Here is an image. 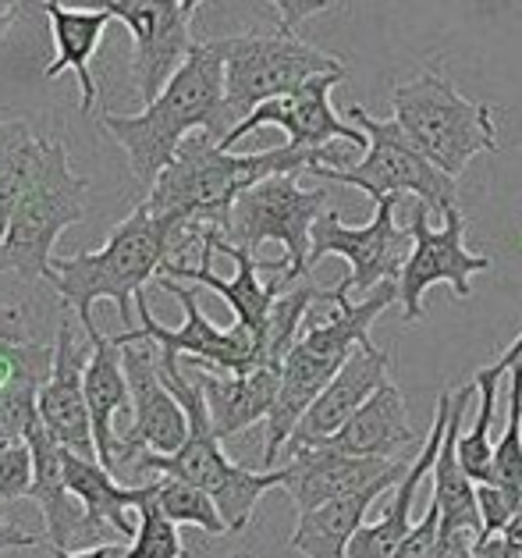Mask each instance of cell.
I'll return each mask as SVG.
<instances>
[{"label":"cell","mask_w":522,"mask_h":558,"mask_svg":"<svg viewBox=\"0 0 522 558\" xmlns=\"http://www.w3.org/2000/svg\"><path fill=\"white\" fill-rule=\"evenodd\" d=\"M86 363L89 349L75 338L72 320H61L58 342H53V371L47 385L39 388V420L68 452L96 459L93 420L86 402Z\"/></svg>","instance_id":"cell-18"},{"label":"cell","mask_w":522,"mask_h":558,"mask_svg":"<svg viewBox=\"0 0 522 558\" xmlns=\"http://www.w3.org/2000/svg\"><path fill=\"white\" fill-rule=\"evenodd\" d=\"M135 512H139V530H135L125 558H182L185 555L178 523H171L168 515L160 512L154 498V481L146 484V498Z\"/></svg>","instance_id":"cell-34"},{"label":"cell","mask_w":522,"mask_h":558,"mask_svg":"<svg viewBox=\"0 0 522 558\" xmlns=\"http://www.w3.org/2000/svg\"><path fill=\"white\" fill-rule=\"evenodd\" d=\"M160 377H163V385L174 391V399L182 402V410L189 416V438L171 456L139 452L135 456V466L160 473V476H178V481L203 487V492L217 501V509H221L228 534H239V530L250 526L256 501L267 492H274V487H284L288 473H284V466L250 470L224 456L221 438H217V430L210 424L203 385H199L196 371H185L182 366V356L160 352Z\"/></svg>","instance_id":"cell-5"},{"label":"cell","mask_w":522,"mask_h":558,"mask_svg":"<svg viewBox=\"0 0 522 558\" xmlns=\"http://www.w3.org/2000/svg\"><path fill=\"white\" fill-rule=\"evenodd\" d=\"M224 104L231 121H245L256 107L288 97L309 78L345 72L335 53L309 47L295 33H242L224 36Z\"/></svg>","instance_id":"cell-10"},{"label":"cell","mask_w":522,"mask_h":558,"mask_svg":"<svg viewBox=\"0 0 522 558\" xmlns=\"http://www.w3.org/2000/svg\"><path fill=\"white\" fill-rule=\"evenodd\" d=\"M50 551H53V558H125L129 555L125 544H118V541L93 544L86 551H64V548H50Z\"/></svg>","instance_id":"cell-42"},{"label":"cell","mask_w":522,"mask_h":558,"mask_svg":"<svg viewBox=\"0 0 522 558\" xmlns=\"http://www.w3.org/2000/svg\"><path fill=\"white\" fill-rule=\"evenodd\" d=\"M259 267L264 264L256 260V253L231 246L221 228H199V260L163 264L160 275L178 278L185 284H203V289H210L214 295H221L231 306V313H235L239 328L253 331L259 338V345H264L274 303H278V295L284 289L278 284V278L259 281Z\"/></svg>","instance_id":"cell-14"},{"label":"cell","mask_w":522,"mask_h":558,"mask_svg":"<svg viewBox=\"0 0 522 558\" xmlns=\"http://www.w3.org/2000/svg\"><path fill=\"white\" fill-rule=\"evenodd\" d=\"M86 402H89V420H93L96 459L114 473L118 456H121V434L114 430V420L118 413L132 410V388H129L125 360H121V345L104 331H96L89 338Z\"/></svg>","instance_id":"cell-25"},{"label":"cell","mask_w":522,"mask_h":558,"mask_svg":"<svg viewBox=\"0 0 522 558\" xmlns=\"http://www.w3.org/2000/svg\"><path fill=\"white\" fill-rule=\"evenodd\" d=\"M199 4H203V0H182V8L189 11V15H192V11H196Z\"/></svg>","instance_id":"cell-45"},{"label":"cell","mask_w":522,"mask_h":558,"mask_svg":"<svg viewBox=\"0 0 522 558\" xmlns=\"http://www.w3.org/2000/svg\"><path fill=\"white\" fill-rule=\"evenodd\" d=\"M327 303L335 313L324 324H309L299 335V342L281 363V388L278 402L267 416V445H264V470H278L281 448L292 441L302 416L309 413V405L320 399V391L338 377L341 366L360 345L369 342V328L391 303H398V281H384L374 295L352 303L349 281L341 278L335 289H327Z\"/></svg>","instance_id":"cell-3"},{"label":"cell","mask_w":522,"mask_h":558,"mask_svg":"<svg viewBox=\"0 0 522 558\" xmlns=\"http://www.w3.org/2000/svg\"><path fill=\"white\" fill-rule=\"evenodd\" d=\"M412 253L398 278V303H402L405 320H423V295L434 284H451L459 299L473 295V275L490 270V256L465 250V217L456 210L445 214L441 228H430V207L416 199L412 207Z\"/></svg>","instance_id":"cell-13"},{"label":"cell","mask_w":522,"mask_h":558,"mask_svg":"<svg viewBox=\"0 0 522 558\" xmlns=\"http://www.w3.org/2000/svg\"><path fill=\"white\" fill-rule=\"evenodd\" d=\"M317 165L345 168V157L335 149L313 154V149H299L292 143L259 149V154H231L214 135L196 132L160 171L157 185L146 196V207L178 231V242L199 228L228 231L231 207L245 189L267 182L274 174H302Z\"/></svg>","instance_id":"cell-1"},{"label":"cell","mask_w":522,"mask_h":558,"mask_svg":"<svg viewBox=\"0 0 522 558\" xmlns=\"http://www.w3.org/2000/svg\"><path fill=\"white\" fill-rule=\"evenodd\" d=\"M29 448H33V484L29 495L47 523V544L50 548H72L75 541H82V526H86V509L82 501L68 492L64 481V445L44 427V420H36L29 430Z\"/></svg>","instance_id":"cell-26"},{"label":"cell","mask_w":522,"mask_h":558,"mask_svg":"<svg viewBox=\"0 0 522 558\" xmlns=\"http://www.w3.org/2000/svg\"><path fill=\"white\" fill-rule=\"evenodd\" d=\"M86 193L89 179L72 171L64 143H39V157L11 210L4 246H0V270L29 281L47 278L61 231L86 217Z\"/></svg>","instance_id":"cell-6"},{"label":"cell","mask_w":522,"mask_h":558,"mask_svg":"<svg viewBox=\"0 0 522 558\" xmlns=\"http://www.w3.org/2000/svg\"><path fill=\"white\" fill-rule=\"evenodd\" d=\"M235 558H245V555H235Z\"/></svg>","instance_id":"cell-47"},{"label":"cell","mask_w":522,"mask_h":558,"mask_svg":"<svg viewBox=\"0 0 522 558\" xmlns=\"http://www.w3.org/2000/svg\"><path fill=\"white\" fill-rule=\"evenodd\" d=\"M476 558H522V544L508 541L505 534H484L473 544Z\"/></svg>","instance_id":"cell-41"},{"label":"cell","mask_w":522,"mask_h":558,"mask_svg":"<svg viewBox=\"0 0 522 558\" xmlns=\"http://www.w3.org/2000/svg\"><path fill=\"white\" fill-rule=\"evenodd\" d=\"M44 11H47V22H50V36H53V61L44 68V75L50 78H61L64 72H75L78 78V107L82 114H89L96 107V78L89 72L93 64V53L100 50V39L107 33V25L114 19L107 15L104 8L96 11H78V8H64L61 0H44Z\"/></svg>","instance_id":"cell-28"},{"label":"cell","mask_w":522,"mask_h":558,"mask_svg":"<svg viewBox=\"0 0 522 558\" xmlns=\"http://www.w3.org/2000/svg\"><path fill=\"white\" fill-rule=\"evenodd\" d=\"M476 501H479V515H484V534H501L519 509L515 498L494 484H476Z\"/></svg>","instance_id":"cell-36"},{"label":"cell","mask_w":522,"mask_h":558,"mask_svg":"<svg viewBox=\"0 0 522 558\" xmlns=\"http://www.w3.org/2000/svg\"><path fill=\"white\" fill-rule=\"evenodd\" d=\"M519 356H522V335L505 349V356L498 363L484 366V371H476V377H473L476 395H479V410H476V424L465 434H459V462L476 484L490 481V466H494L490 424H494V413H498V385H501V377L515 366Z\"/></svg>","instance_id":"cell-30"},{"label":"cell","mask_w":522,"mask_h":558,"mask_svg":"<svg viewBox=\"0 0 522 558\" xmlns=\"http://www.w3.org/2000/svg\"><path fill=\"white\" fill-rule=\"evenodd\" d=\"M409 466L388 473L377 484H369L366 492H355V495L335 498V501H327V506H317L309 512H299V523L292 530V537H288V548L299 551L302 558H349V544L366 526L369 506H374L384 492H391V487L402 484Z\"/></svg>","instance_id":"cell-24"},{"label":"cell","mask_w":522,"mask_h":558,"mask_svg":"<svg viewBox=\"0 0 522 558\" xmlns=\"http://www.w3.org/2000/svg\"><path fill=\"white\" fill-rule=\"evenodd\" d=\"M104 132H111L129 154L139 185L154 189L160 171L178 157L189 135L206 132L217 143L235 129L224 104V50L221 39H206L189 50L171 83L139 114H104Z\"/></svg>","instance_id":"cell-2"},{"label":"cell","mask_w":522,"mask_h":558,"mask_svg":"<svg viewBox=\"0 0 522 558\" xmlns=\"http://www.w3.org/2000/svg\"><path fill=\"white\" fill-rule=\"evenodd\" d=\"M349 72H335V75H320V78H309L306 86H299L295 93H288V97H278L264 107H256V111L239 121L235 129H231L221 146L231 149L239 140L245 135H253L259 129H284L288 132V143L299 146V149H313V154H324V149H331L335 140H345L349 146L355 149H366L369 140L363 129H352L349 121H341L331 107V89L338 83H345Z\"/></svg>","instance_id":"cell-17"},{"label":"cell","mask_w":522,"mask_h":558,"mask_svg":"<svg viewBox=\"0 0 522 558\" xmlns=\"http://www.w3.org/2000/svg\"><path fill=\"white\" fill-rule=\"evenodd\" d=\"M512 377V391H508V420L498 445H494V466H490V481L494 487H501L515 498H522V356L515 366L508 371Z\"/></svg>","instance_id":"cell-33"},{"label":"cell","mask_w":522,"mask_h":558,"mask_svg":"<svg viewBox=\"0 0 522 558\" xmlns=\"http://www.w3.org/2000/svg\"><path fill=\"white\" fill-rule=\"evenodd\" d=\"M154 498H157L160 512L178 526L182 523L199 526L203 534H210V537L228 534V523H224L221 509H217V501L196 484L178 481V476H160V481H154Z\"/></svg>","instance_id":"cell-32"},{"label":"cell","mask_w":522,"mask_h":558,"mask_svg":"<svg viewBox=\"0 0 522 558\" xmlns=\"http://www.w3.org/2000/svg\"><path fill=\"white\" fill-rule=\"evenodd\" d=\"M391 104L402 132L434 168L451 179H459L476 154H498L490 104L462 97L437 68L405 86H394Z\"/></svg>","instance_id":"cell-7"},{"label":"cell","mask_w":522,"mask_h":558,"mask_svg":"<svg viewBox=\"0 0 522 558\" xmlns=\"http://www.w3.org/2000/svg\"><path fill=\"white\" fill-rule=\"evenodd\" d=\"M409 445H416V430L409 424L405 399L394 380H384L363 402V410L317 448H335V452L366 459H398V452H405Z\"/></svg>","instance_id":"cell-27"},{"label":"cell","mask_w":522,"mask_h":558,"mask_svg":"<svg viewBox=\"0 0 522 558\" xmlns=\"http://www.w3.org/2000/svg\"><path fill=\"white\" fill-rule=\"evenodd\" d=\"M11 22H15V11H0V39L11 29Z\"/></svg>","instance_id":"cell-44"},{"label":"cell","mask_w":522,"mask_h":558,"mask_svg":"<svg viewBox=\"0 0 522 558\" xmlns=\"http://www.w3.org/2000/svg\"><path fill=\"white\" fill-rule=\"evenodd\" d=\"M402 196L377 199V214L366 225L349 228L335 210H327L313 225V246H309V270L324 256H341L349 260V292H360L363 299L374 295L384 281L402 278V267L412 253V231L398 228L394 210Z\"/></svg>","instance_id":"cell-12"},{"label":"cell","mask_w":522,"mask_h":558,"mask_svg":"<svg viewBox=\"0 0 522 558\" xmlns=\"http://www.w3.org/2000/svg\"><path fill=\"white\" fill-rule=\"evenodd\" d=\"M36 544H44V537L22 530L15 520H11L8 501H0V555L11 551V548H36Z\"/></svg>","instance_id":"cell-39"},{"label":"cell","mask_w":522,"mask_h":558,"mask_svg":"<svg viewBox=\"0 0 522 558\" xmlns=\"http://www.w3.org/2000/svg\"><path fill=\"white\" fill-rule=\"evenodd\" d=\"M479 534L473 530H445L441 526V541H437V555L434 558H476L473 544Z\"/></svg>","instance_id":"cell-40"},{"label":"cell","mask_w":522,"mask_h":558,"mask_svg":"<svg viewBox=\"0 0 522 558\" xmlns=\"http://www.w3.org/2000/svg\"><path fill=\"white\" fill-rule=\"evenodd\" d=\"M501 534L508 537V541H515V544H522V498H519V509H515V515H512V523H508Z\"/></svg>","instance_id":"cell-43"},{"label":"cell","mask_w":522,"mask_h":558,"mask_svg":"<svg viewBox=\"0 0 522 558\" xmlns=\"http://www.w3.org/2000/svg\"><path fill=\"white\" fill-rule=\"evenodd\" d=\"M19 0H0V11H15Z\"/></svg>","instance_id":"cell-46"},{"label":"cell","mask_w":522,"mask_h":558,"mask_svg":"<svg viewBox=\"0 0 522 558\" xmlns=\"http://www.w3.org/2000/svg\"><path fill=\"white\" fill-rule=\"evenodd\" d=\"M64 481H68V492H72L82 501V509H86L82 541L107 544L111 530L118 537H135L139 526L129 520V509L143 506L146 484L121 487L118 476L107 470L100 459L75 456V452H68V448H64Z\"/></svg>","instance_id":"cell-22"},{"label":"cell","mask_w":522,"mask_h":558,"mask_svg":"<svg viewBox=\"0 0 522 558\" xmlns=\"http://www.w3.org/2000/svg\"><path fill=\"white\" fill-rule=\"evenodd\" d=\"M33 484L29 441H0V501H19Z\"/></svg>","instance_id":"cell-35"},{"label":"cell","mask_w":522,"mask_h":558,"mask_svg":"<svg viewBox=\"0 0 522 558\" xmlns=\"http://www.w3.org/2000/svg\"><path fill=\"white\" fill-rule=\"evenodd\" d=\"M451 402H456V391H441V399H437V413H434V427L427 434V441H423L420 456L412 459V466L402 476V484L394 487L391 506L384 509L380 520L366 523L360 534L352 537L349 558H394V551L402 548L405 537L412 534V526H416L412 523V506H416L420 484L434 473V462H437V452H441V441H445V430H448V420H451Z\"/></svg>","instance_id":"cell-21"},{"label":"cell","mask_w":522,"mask_h":558,"mask_svg":"<svg viewBox=\"0 0 522 558\" xmlns=\"http://www.w3.org/2000/svg\"><path fill=\"white\" fill-rule=\"evenodd\" d=\"M388 352L377 349L374 342L360 345L349 356V363L341 366L338 377L320 391V399L309 405V413L302 416V424L295 427L292 441H288V456L299 452V448H317L327 438L349 424V420L363 410V402L374 395L388 377Z\"/></svg>","instance_id":"cell-20"},{"label":"cell","mask_w":522,"mask_h":558,"mask_svg":"<svg viewBox=\"0 0 522 558\" xmlns=\"http://www.w3.org/2000/svg\"><path fill=\"white\" fill-rule=\"evenodd\" d=\"M270 4H274V11H278V19H281L278 29L295 33L306 19L320 15V11L331 8V0H270Z\"/></svg>","instance_id":"cell-38"},{"label":"cell","mask_w":522,"mask_h":558,"mask_svg":"<svg viewBox=\"0 0 522 558\" xmlns=\"http://www.w3.org/2000/svg\"><path fill=\"white\" fill-rule=\"evenodd\" d=\"M125 360L129 388H132V424L121 434V462H132L139 452L171 456L189 438V416L174 391L160 377V349L149 342H125L121 345Z\"/></svg>","instance_id":"cell-16"},{"label":"cell","mask_w":522,"mask_h":558,"mask_svg":"<svg viewBox=\"0 0 522 558\" xmlns=\"http://www.w3.org/2000/svg\"><path fill=\"white\" fill-rule=\"evenodd\" d=\"M189 371H196L199 377L206 410H210V424L221 441L250 430L259 420L267 424L281 388L278 366H256L250 374H221V371H206V366H189Z\"/></svg>","instance_id":"cell-23"},{"label":"cell","mask_w":522,"mask_h":558,"mask_svg":"<svg viewBox=\"0 0 522 558\" xmlns=\"http://www.w3.org/2000/svg\"><path fill=\"white\" fill-rule=\"evenodd\" d=\"M327 189H302L299 174H274L235 199L228 217L224 239L231 246L256 253L264 242H281L284 260L278 275L281 289H292L302 278H309V246L313 225L327 214Z\"/></svg>","instance_id":"cell-9"},{"label":"cell","mask_w":522,"mask_h":558,"mask_svg":"<svg viewBox=\"0 0 522 558\" xmlns=\"http://www.w3.org/2000/svg\"><path fill=\"white\" fill-rule=\"evenodd\" d=\"M349 118L366 132V140H369L363 160H360V165H345V168L317 165V168H309L313 179L363 189V193L374 203L384 199V196H416L441 217L459 207L456 179L445 174L441 168H434L430 160L416 149V143H412L409 135L402 132V125H398L394 118L380 121L360 104L349 107Z\"/></svg>","instance_id":"cell-8"},{"label":"cell","mask_w":522,"mask_h":558,"mask_svg":"<svg viewBox=\"0 0 522 558\" xmlns=\"http://www.w3.org/2000/svg\"><path fill=\"white\" fill-rule=\"evenodd\" d=\"M473 395H476V385H465L456 391V402H451V420H448L441 452H437V462H434L430 501L441 509L445 530H473V534L484 537V515H479V501H476V481L462 470V462H459L462 413H465V405H470Z\"/></svg>","instance_id":"cell-29"},{"label":"cell","mask_w":522,"mask_h":558,"mask_svg":"<svg viewBox=\"0 0 522 558\" xmlns=\"http://www.w3.org/2000/svg\"><path fill=\"white\" fill-rule=\"evenodd\" d=\"M39 143L44 140H36L25 121H0V246H4L8 221L19 203L22 185L39 157Z\"/></svg>","instance_id":"cell-31"},{"label":"cell","mask_w":522,"mask_h":558,"mask_svg":"<svg viewBox=\"0 0 522 558\" xmlns=\"http://www.w3.org/2000/svg\"><path fill=\"white\" fill-rule=\"evenodd\" d=\"M437 541H441V509L427 506V515L412 526V534L405 537L402 548L394 551V558H434L437 555Z\"/></svg>","instance_id":"cell-37"},{"label":"cell","mask_w":522,"mask_h":558,"mask_svg":"<svg viewBox=\"0 0 522 558\" xmlns=\"http://www.w3.org/2000/svg\"><path fill=\"white\" fill-rule=\"evenodd\" d=\"M174 246H178V231L168 221H160L143 199L107 235L100 250L53 256L44 281L53 284V292L75 310L82 331H86V338H93L100 331L93 320V306L100 299H111L121 320L132 324L135 295L146 292V281L160 275V267L171 260Z\"/></svg>","instance_id":"cell-4"},{"label":"cell","mask_w":522,"mask_h":558,"mask_svg":"<svg viewBox=\"0 0 522 558\" xmlns=\"http://www.w3.org/2000/svg\"><path fill=\"white\" fill-rule=\"evenodd\" d=\"M409 466L402 459H366L345 456L335 448H299L284 462V492L295 501L299 512L327 506L335 498L366 492L369 484L384 481L388 473Z\"/></svg>","instance_id":"cell-19"},{"label":"cell","mask_w":522,"mask_h":558,"mask_svg":"<svg viewBox=\"0 0 522 558\" xmlns=\"http://www.w3.org/2000/svg\"><path fill=\"white\" fill-rule=\"evenodd\" d=\"M107 15L132 33V78L143 104H154L196 47L182 0H104Z\"/></svg>","instance_id":"cell-15"},{"label":"cell","mask_w":522,"mask_h":558,"mask_svg":"<svg viewBox=\"0 0 522 558\" xmlns=\"http://www.w3.org/2000/svg\"><path fill=\"white\" fill-rule=\"evenodd\" d=\"M157 281L178 299V306H182L185 313L182 328H163L154 317V310H149L146 292H139L135 295V310H139L143 328H129L114 335L118 345L146 342L149 338L160 352H174V356H185L189 366H206V371H221V374H250L256 366H264V345H259V338L253 331L239 328V324L235 328H217L203 313L196 292H192L185 281L168 278V275H160Z\"/></svg>","instance_id":"cell-11"}]
</instances>
